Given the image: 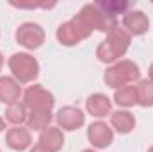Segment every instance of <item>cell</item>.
<instances>
[{
	"label": "cell",
	"mask_w": 153,
	"mask_h": 152,
	"mask_svg": "<svg viewBox=\"0 0 153 152\" xmlns=\"http://www.w3.org/2000/svg\"><path fill=\"white\" fill-rule=\"evenodd\" d=\"M139 77H141V70H139L137 63H134L130 59H119L111 68L105 70L103 81L109 88L119 90L123 86L134 84L135 81H139Z\"/></svg>",
	"instance_id": "obj_2"
},
{
	"label": "cell",
	"mask_w": 153,
	"mask_h": 152,
	"mask_svg": "<svg viewBox=\"0 0 153 152\" xmlns=\"http://www.w3.org/2000/svg\"><path fill=\"white\" fill-rule=\"evenodd\" d=\"M148 152H153V145H152V147H150V149H148Z\"/></svg>",
	"instance_id": "obj_24"
},
{
	"label": "cell",
	"mask_w": 153,
	"mask_h": 152,
	"mask_svg": "<svg viewBox=\"0 0 153 152\" xmlns=\"http://www.w3.org/2000/svg\"><path fill=\"white\" fill-rule=\"evenodd\" d=\"M111 125L116 132L128 134L135 127V116L126 109H117L114 113H111Z\"/></svg>",
	"instance_id": "obj_12"
},
{
	"label": "cell",
	"mask_w": 153,
	"mask_h": 152,
	"mask_svg": "<svg viewBox=\"0 0 153 152\" xmlns=\"http://www.w3.org/2000/svg\"><path fill=\"white\" fill-rule=\"evenodd\" d=\"M96 5H98L103 13H107V14H111V16H116V14H125V13L128 11V7H130V2L105 0V2H96Z\"/></svg>",
	"instance_id": "obj_18"
},
{
	"label": "cell",
	"mask_w": 153,
	"mask_h": 152,
	"mask_svg": "<svg viewBox=\"0 0 153 152\" xmlns=\"http://www.w3.org/2000/svg\"><path fill=\"white\" fill-rule=\"evenodd\" d=\"M82 152H96V150H93V149H85V150H82Z\"/></svg>",
	"instance_id": "obj_23"
},
{
	"label": "cell",
	"mask_w": 153,
	"mask_h": 152,
	"mask_svg": "<svg viewBox=\"0 0 153 152\" xmlns=\"http://www.w3.org/2000/svg\"><path fill=\"white\" fill-rule=\"evenodd\" d=\"M55 120H57L59 129H62V131H76L85 123V114L78 108L66 106V108H61L57 111Z\"/></svg>",
	"instance_id": "obj_7"
},
{
	"label": "cell",
	"mask_w": 153,
	"mask_h": 152,
	"mask_svg": "<svg viewBox=\"0 0 153 152\" xmlns=\"http://www.w3.org/2000/svg\"><path fill=\"white\" fill-rule=\"evenodd\" d=\"M38 143H41L43 147H46L52 152H59L64 147V132L59 127H48L41 132Z\"/></svg>",
	"instance_id": "obj_13"
},
{
	"label": "cell",
	"mask_w": 153,
	"mask_h": 152,
	"mask_svg": "<svg viewBox=\"0 0 153 152\" xmlns=\"http://www.w3.org/2000/svg\"><path fill=\"white\" fill-rule=\"evenodd\" d=\"M5 116H4V120L5 122H9V123H13V125H22L23 122H27V106L23 104V102H14V104H11V106H7V109H5Z\"/></svg>",
	"instance_id": "obj_16"
},
{
	"label": "cell",
	"mask_w": 153,
	"mask_h": 152,
	"mask_svg": "<svg viewBox=\"0 0 153 152\" xmlns=\"http://www.w3.org/2000/svg\"><path fill=\"white\" fill-rule=\"evenodd\" d=\"M2 131H5V120L0 116V132H2Z\"/></svg>",
	"instance_id": "obj_20"
},
{
	"label": "cell",
	"mask_w": 153,
	"mask_h": 152,
	"mask_svg": "<svg viewBox=\"0 0 153 152\" xmlns=\"http://www.w3.org/2000/svg\"><path fill=\"white\" fill-rule=\"evenodd\" d=\"M22 97V86L14 77L4 75L0 77V102L2 104H14Z\"/></svg>",
	"instance_id": "obj_11"
},
{
	"label": "cell",
	"mask_w": 153,
	"mask_h": 152,
	"mask_svg": "<svg viewBox=\"0 0 153 152\" xmlns=\"http://www.w3.org/2000/svg\"><path fill=\"white\" fill-rule=\"evenodd\" d=\"M123 29L130 36H143L150 29V20L143 11L132 9L123 14Z\"/></svg>",
	"instance_id": "obj_8"
},
{
	"label": "cell",
	"mask_w": 153,
	"mask_h": 152,
	"mask_svg": "<svg viewBox=\"0 0 153 152\" xmlns=\"http://www.w3.org/2000/svg\"><path fill=\"white\" fill-rule=\"evenodd\" d=\"M130 39L132 36L123 27L117 25L107 34V39L96 47V57L102 63H117L119 57L126 54L130 47Z\"/></svg>",
	"instance_id": "obj_1"
},
{
	"label": "cell",
	"mask_w": 153,
	"mask_h": 152,
	"mask_svg": "<svg viewBox=\"0 0 153 152\" xmlns=\"http://www.w3.org/2000/svg\"><path fill=\"white\" fill-rule=\"evenodd\" d=\"M5 143L13 150H27V149H30V143H32L30 131L27 127H22V125H13L5 132Z\"/></svg>",
	"instance_id": "obj_9"
},
{
	"label": "cell",
	"mask_w": 153,
	"mask_h": 152,
	"mask_svg": "<svg viewBox=\"0 0 153 152\" xmlns=\"http://www.w3.org/2000/svg\"><path fill=\"white\" fill-rule=\"evenodd\" d=\"M148 77H150V81L153 82V63L150 65V70H148Z\"/></svg>",
	"instance_id": "obj_21"
},
{
	"label": "cell",
	"mask_w": 153,
	"mask_h": 152,
	"mask_svg": "<svg viewBox=\"0 0 153 152\" xmlns=\"http://www.w3.org/2000/svg\"><path fill=\"white\" fill-rule=\"evenodd\" d=\"M52 111H30L27 116V129L29 131H38L43 132L45 129L50 127L52 122Z\"/></svg>",
	"instance_id": "obj_14"
},
{
	"label": "cell",
	"mask_w": 153,
	"mask_h": 152,
	"mask_svg": "<svg viewBox=\"0 0 153 152\" xmlns=\"http://www.w3.org/2000/svg\"><path fill=\"white\" fill-rule=\"evenodd\" d=\"M114 102L119 108H132L137 104V88L128 84L114 91Z\"/></svg>",
	"instance_id": "obj_15"
},
{
	"label": "cell",
	"mask_w": 153,
	"mask_h": 152,
	"mask_svg": "<svg viewBox=\"0 0 153 152\" xmlns=\"http://www.w3.org/2000/svg\"><path fill=\"white\" fill-rule=\"evenodd\" d=\"M85 109L94 118H103L112 111V100L103 93H93L85 100Z\"/></svg>",
	"instance_id": "obj_10"
},
{
	"label": "cell",
	"mask_w": 153,
	"mask_h": 152,
	"mask_svg": "<svg viewBox=\"0 0 153 152\" xmlns=\"http://www.w3.org/2000/svg\"><path fill=\"white\" fill-rule=\"evenodd\" d=\"M23 104L30 111H52L55 99L41 84H34L23 91Z\"/></svg>",
	"instance_id": "obj_4"
},
{
	"label": "cell",
	"mask_w": 153,
	"mask_h": 152,
	"mask_svg": "<svg viewBox=\"0 0 153 152\" xmlns=\"http://www.w3.org/2000/svg\"><path fill=\"white\" fill-rule=\"evenodd\" d=\"M16 41L27 50H36L45 43V31L34 22H25L16 29Z\"/></svg>",
	"instance_id": "obj_5"
},
{
	"label": "cell",
	"mask_w": 153,
	"mask_h": 152,
	"mask_svg": "<svg viewBox=\"0 0 153 152\" xmlns=\"http://www.w3.org/2000/svg\"><path fill=\"white\" fill-rule=\"evenodd\" d=\"M2 66H4V56H2V52H0V72H2Z\"/></svg>",
	"instance_id": "obj_22"
},
{
	"label": "cell",
	"mask_w": 153,
	"mask_h": 152,
	"mask_svg": "<svg viewBox=\"0 0 153 152\" xmlns=\"http://www.w3.org/2000/svg\"><path fill=\"white\" fill-rule=\"evenodd\" d=\"M137 88V104L143 108H152L153 106V82L150 79L139 81Z\"/></svg>",
	"instance_id": "obj_17"
},
{
	"label": "cell",
	"mask_w": 153,
	"mask_h": 152,
	"mask_svg": "<svg viewBox=\"0 0 153 152\" xmlns=\"http://www.w3.org/2000/svg\"><path fill=\"white\" fill-rule=\"evenodd\" d=\"M7 66L11 70L13 77L20 82V84H27L36 81L39 75V63L38 59L27 52H16L9 57Z\"/></svg>",
	"instance_id": "obj_3"
},
{
	"label": "cell",
	"mask_w": 153,
	"mask_h": 152,
	"mask_svg": "<svg viewBox=\"0 0 153 152\" xmlns=\"http://www.w3.org/2000/svg\"><path fill=\"white\" fill-rule=\"evenodd\" d=\"M87 140L94 149H107L114 141V131L105 122H93L87 127Z\"/></svg>",
	"instance_id": "obj_6"
},
{
	"label": "cell",
	"mask_w": 153,
	"mask_h": 152,
	"mask_svg": "<svg viewBox=\"0 0 153 152\" xmlns=\"http://www.w3.org/2000/svg\"><path fill=\"white\" fill-rule=\"evenodd\" d=\"M29 152H52V150H48V149H46V147H43L41 143H36V145H34Z\"/></svg>",
	"instance_id": "obj_19"
}]
</instances>
